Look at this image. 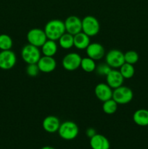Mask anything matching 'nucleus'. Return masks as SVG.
I'll return each instance as SVG.
<instances>
[{
	"label": "nucleus",
	"instance_id": "nucleus-1",
	"mask_svg": "<svg viewBox=\"0 0 148 149\" xmlns=\"http://www.w3.org/2000/svg\"><path fill=\"white\" fill-rule=\"evenodd\" d=\"M44 31L47 39L54 41H58V39L66 32L64 22L58 19L48 21L45 25Z\"/></svg>",
	"mask_w": 148,
	"mask_h": 149
},
{
	"label": "nucleus",
	"instance_id": "nucleus-2",
	"mask_svg": "<svg viewBox=\"0 0 148 149\" xmlns=\"http://www.w3.org/2000/svg\"><path fill=\"white\" fill-rule=\"evenodd\" d=\"M57 132L62 139L72 141L78 136L79 129L78 125L73 121H65L60 124Z\"/></svg>",
	"mask_w": 148,
	"mask_h": 149
},
{
	"label": "nucleus",
	"instance_id": "nucleus-3",
	"mask_svg": "<svg viewBox=\"0 0 148 149\" xmlns=\"http://www.w3.org/2000/svg\"><path fill=\"white\" fill-rule=\"evenodd\" d=\"M21 57L23 61L27 64L37 63L41 57V52L39 47L28 44L22 48Z\"/></svg>",
	"mask_w": 148,
	"mask_h": 149
},
{
	"label": "nucleus",
	"instance_id": "nucleus-4",
	"mask_svg": "<svg viewBox=\"0 0 148 149\" xmlns=\"http://www.w3.org/2000/svg\"><path fill=\"white\" fill-rule=\"evenodd\" d=\"M133 97L132 90L126 86H120L114 89L112 98L118 105H126L130 103Z\"/></svg>",
	"mask_w": 148,
	"mask_h": 149
},
{
	"label": "nucleus",
	"instance_id": "nucleus-5",
	"mask_svg": "<svg viewBox=\"0 0 148 149\" xmlns=\"http://www.w3.org/2000/svg\"><path fill=\"white\" fill-rule=\"evenodd\" d=\"M100 25L95 17L87 15L82 19V31L89 36H94L100 32Z\"/></svg>",
	"mask_w": 148,
	"mask_h": 149
},
{
	"label": "nucleus",
	"instance_id": "nucleus-6",
	"mask_svg": "<svg viewBox=\"0 0 148 149\" xmlns=\"http://www.w3.org/2000/svg\"><path fill=\"white\" fill-rule=\"evenodd\" d=\"M105 63L113 69L119 68L125 63L124 53L119 49H110L105 55Z\"/></svg>",
	"mask_w": 148,
	"mask_h": 149
},
{
	"label": "nucleus",
	"instance_id": "nucleus-7",
	"mask_svg": "<svg viewBox=\"0 0 148 149\" xmlns=\"http://www.w3.org/2000/svg\"><path fill=\"white\" fill-rule=\"evenodd\" d=\"M26 37L28 44L37 47H41L47 40V37L45 34L44 29H39V28H33L29 30Z\"/></svg>",
	"mask_w": 148,
	"mask_h": 149
},
{
	"label": "nucleus",
	"instance_id": "nucleus-8",
	"mask_svg": "<svg viewBox=\"0 0 148 149\" xmlns=\"http://www.w3.org/2000/svg\"><path fill=\"white\" fill-rule=\"evenodd\" d=\"M81 55L76 52H70L65 55L62 60V65L64 69L68 71H73L81 65Z\"/></svg>",
	"mask_w": 148,
	"mask_h": 149
},
{
	"label": "nucleus",
	"instance_id": "nucleus-9",
	"mask_svg": "<svg viewBox=\"0 0 148 149\" xmlns=\"http://www.w3.org/2000/svg\"><path fill=\"white\" fill-rule=\"evenodd\" d=\"M17 57L11 49L1 50L0 52V68L2 70H10L15 65Z\"/></svg>",
	"mask_w": 148,
	"mask_h": 149
},
{
	"label": "nucleus",
	"instance_id": "nucleus-10",
	"mask_svg": "<svg viewBox=\"0 0 148 149\" xmlns=\"http://www.w3.org/2000/svg\"><path fill=\"white\" fill-rule=\"evenodd\" d=\"M67 33L75 35L82 31V20L78 16L71 15L64 21Z\"/></svg>",
	"mask_w": 148,
	"mask_h": 149
},
{
	"label": "nucleus",
	"instance_id": "nucleus-11",
	"mask_svg": "<svg viewBox=\"0 0 148 149\" xmlns=\"http://www.w3.org/2000/svg\"><path fill=\"white\" fill-rule=\"evenodd\" d=\"M86 52L87 57L94 61L102 59L105 55L104 47L101 44L97 43V42L90 43L86 49Z\"/></svg>",
	"mask_w": 148,
	"mask_h": 149
},
{
	"label": "nucleus",
	"instance_id": "nucleus-12",
	"mask_svg": "<svg viewBox=\"0 0 148 149\" xmlns=\"http://www.w3.org/2000/svg\"><path fill=\"white\" fill-rule=\"evenodd\" d=\"M113 89L107 83H100L94 88V94L98 100L104 102L113 97Z\"/></svg>",
	"mask_w": 148,
	"mask_h": 149
},
{
	"label": "nucleus",
	"instance_id": "nucleus-13",
	"mask_svg": "<svg viewBox=\"0 0 148 149\" xmlns=\"http://www.w3.org/2000/svg\"><path fill=\"white\" fill-rule=\"evenodd\" d=\"M123 81L124 78L118 70L112 69L106 76V82L113 90L123 85Z\"/></svg>",
	"mask_w": 148,
	"mask_h": 149
},
{
	"label": "nucleus",
	"instance_id": "nucleus-14",
	"mask_svg": "<svg viewBox=\"0 0 148 149\" xmlns=\"http://www.w3.org/2000/svg\"><path fill=\"white\" fill-rule=\"evenodd\" d=\"M39 71L43 73H51L55 71L57 62L53 57L41 56L37 63Z\"/></svg>",
	"mask_w": 148,
	"mask_h": 149
},
{
	"label": "nucleus",
	"instance_id": "nucleus-15",
	"mask_svg": "<svg viewBox=\"0 0 148 149\" xmlns=\"http://www.w3.org/2000/svg\"><path fill=\"white\" fill-rule=\"evenodd\" d=\"M60 124L59 119L57 116L49 115L44 119L42 127L48 133H55L58 131Z\"/></svg>",
	"mask_w": 148,
	"mask_h": 149
},
{
	"label": "nucleus",
	"instance_id": "nucleus-16",
	"mask_svg": "<svg viewBox=\"0 0 148 149\" xmlns=\"http://www.w3.org/2000/svg\"><path fill=\"white\" fill-rule=\"evenodd\" d=\"M89 144L91 149H110V148L109 140L101 134H96L90 138Z\"/></svg>",
	"mask_w": 148,
	"mask_h": 149
},
{
	"label": "nucleus",
	"instance_id": "nucleus-17",
	"mask_svg": "<svg viewBox=\"0 0 148 149\" xmlns=\"http://www.w3.org/2000/svg\"><path fill=\"white\" fill-rule=\"evenodd\" d=\"M74 47L78 49H86L90 42V36L83 31L74 35Z\"/></svg>",
	"mask_w": 148,
	"mask_h": 149
},
{
	"label": "nucleus",
	"instance_id": "nucleus-18",
	"mask_svg": "<svg viewBox=\"0 0 148 149\" xmlns=\"http://www.w3.org/2000/svg\"><path fill=\"white\" fill-rule=\"evenodd\" d=\"M58 46L56 41L47 39L45 43L41 47V52L44 56L53 57L57 52Z\"/></svg>",
	"mask_w": 148,
	"mask_h": 149
},
{
	"label": "nucleus",
	"instance_id": "nucleus-19",
	"mask_svg": "<svg viewBox=\"0 0 148 149\" xmlns=\"http://www.w3.org/2000/svg\"><path fill=\"white\" fill-rule=\"evenodd\" d=\"M133 121L136 125L141 127L148 125V110L140 109L136 110L133 114Z\"/></svg>",
	"mask_w": 148,
	"mask_h": 149
},
{
	"label": "nucleus",
	"instance_id": "nucleus-20",
	"mask_svg": "<svg viewBox=\"0 0 148 149\" xmlns=\"http://www.w3.org/2000/svg\"><path fill=\"white\" fill-rule=\"evenodd\" d=\"M58 45L61 48L64 49H70L74 47V36L73 35L65 32L59 39Z\"/></svg>",
	"mask_w": 148,
	"mask_h": 149
},
{
	"label": "nucleus",
	"instance_id": "nucleus-21",
	"mask_svg": "<svg viewBox=\"0 0 148 149\" xmlns=\"http://www.w3.org/2000/svg\"><path fill=\"white\" fill-rule=\"evenodd\" d=\"M80 67L86 73H91L95 71L97 64H96L95 61L89 57L83 58L81 59V65Z\"/></svg>",
	"mask_w": 148,
	"mask_h": 149
},
{
	"label": "nucleus",
	"instance_id": "nucleus-22",
	"mask_svg": "<svg viewBox=\"0 0 148 149\" xmlns=\"http://www.w3.org/2000/svg\"><path fill=\"white\" fill-rule=\"evenodd\" d=\"M118 103L113 98L103 102L102 110L106 114L111 115L116 112L118 109Z\"/></svg>",
	"mask_w": 148,
	"mask_h": 149
},
{
	"label": "nucleus",
	"instance_id": "nucleus-23",
	"mask_svg": "<svg viewBox=\"0 0 148 149\" xmlns=\"http://www.w3.org/2000/svg\"><path fill=\"white\" fill-rule=\"evenodd\" d=\"M120 72L124 79H131L133 77L135 73V69L133 65L124 63L120 67Z\"/></svg>",
	"mask_w": 148,
	"mask_h": 149
},
{
	"label": "nucleus",
	"instance_id": "nucleus-24",
	"mask_svg": "<svg viewBox=\"0 0 148 149\" xmlns=\"http://www.w3.org/2000/svg\"><path fill=\"white\" fill-rule=\"evenodd\" d=\"M13 42L12 38L6 33L0 34V49L8 50L12 47Z\"/></svg>",
	"mask_w": 148,
	"mask_h": 149
},
{
	"label": "nucleus",
	"instance_id": "nucleus-25",
	"mask_svg": "<svg viewBox=\"0 0 148 149\" xmlns=\"http://www.w3.org/2000/svg\"><path fill=\"white\" fill-rule=\"evenodd\" d=\"M125 63L134 65L139 61V55L134 50H129L124 53Z\"/></svg>",
	"mask_w": 148,
	"mask_h": 149
},
{
	"label": "nucleus",
	"instance_id": "nucleus-26",
	"mask_svg": "<svg viewBox=\"0 0 148 149\" xmlns=\"http://www.w3.org/2000/svg\"><path fill=\"white\" fill-rule=\"evenodd\" d=\"M112 69L113 68H110L106 63H100L97 65L95 71L98 75L105 76L106 77Z\"/></svg>",
	"mask_w": 148,
	"mask_h": 149
},
{
	"label": "nucleus",
	"instance_id": "nucleus-27",
	"mask_svg": "<svg viewBox=\"0 0 148 149\" xmlns=\"http://www.w3.org/2000/svg\"><path fill=\"white\" fill-rule=\"evenodd\" d=\"M26 74L31 77H35L38 76L39 73L40 72L39 68L38 67L37 63L34 64H28L27 67H26Z\"/></svg>",
	"mask_w": 148,
	"mask_h": 149
},
{
	"label": "nucleus",
	"instance_id": "nucleus-28",
	"mask_svg": "<svg viewBox=\"0 0 148 149\" xmlns=\"http://www.w3.org/2000/svg\"><path fill=\"white\" fill-rule=\"evenodd\" d=\"M97 133H96L95 130L92 127L88 128V129L86 130V136L89 138H92V137L94 136Z\"/></svg>",
	"mask_w": 148,
	"mask_h": 149
},
{
	"label": "nucleus",
	"instance_id": "nucleus-29",
	"mask_svg": "<svg viewBox=\"0 0 148 149\" xmlns=\"http://www.w3.org/2000/svg\"><path fill=\"white\" fill-rule=\"evenodd\" d=\"M41 149H55L54 147H52V146H44L42 147Z\"/></svg>",
	"mask_w": 148,
	"mask_h": 149
},
{
	"label": "nucleus",
	"instance_id": "nucleus-30",
	"mask_svg": "<svg viewBox=\"0 0 148 149\" xmlns=\"http://www.w3.org/2000/svg\"><path fill=\"white\" fill-rule=\"evenodd\" d=\"M147 130H148V125H147Z\"/></svg>",
	"mask_w": 148,
	"mask_h": 149
}]
</instances>
